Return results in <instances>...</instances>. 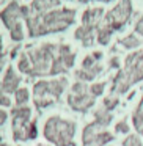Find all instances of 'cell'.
<instances>
[{
	"label": "cell",
	"mask_w": 143,
	"mask_h": 146,
	"mask_svg": "<svg viewBox=\"0 0 143 146\" xmlns=\"http://www.w3.org/2000/svg\"><path fill=\"white\" fill-rule=\"evenodd\" d=\"M124 44H126L127 47H135V46L140 44V41L135 38V36H129L127 39H124Z\"/></svg>",
	"instance_id": "1"
}]
</instances>
